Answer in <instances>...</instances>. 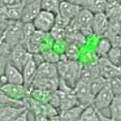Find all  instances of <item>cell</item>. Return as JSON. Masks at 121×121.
Listing matches in <instances>:
<instances>
[{
    "label": "cell",
    "mask_w": 121,
    "mask_h": 121,
    "mask_svg": "<svg viewBox=\"0 0 121 121\" xmlns=\"http://www.w3.org/2000/svg\"><path fill=\"white\" fill-rule=\"evenodd\" d=\"M0 39L3 43L11 49L14 47L23 44V33H22V22L21 21L13 22L8 29L2 34Z\"/></svg>",
    "instance_id": "1"
},
{
    "label": "cell",
    "mask_w": 121,
    "mask_h": 121,
    "mask_svg": "<svg viewBox=\"0 0 121 121\" xmlns=\"http://www.w3.org/2000/svg\"><path fill=\"white\" fill-rule=\"evenodd\" d=\"M55 19L56 16L54 14L41 10V12L33 19L32 24L36 31L49 33L55 24Z\"/></svg>",
    "instance_id": "2"
},
{
    "label": "cell",
    "mask_w": 121,
    "mask_h": 121,
    "mask_svg": "<svg viewBox=\"0 0 121 121\" xmlns=\"http://www.w3.org/2000/svg\"><path fill=\"white\" fill-rule=\"evenodd\" d=\"M31 55L32 54L30 53L22 45H18V46L14 47L13 48L10 49L9 62L12 63L14 66H16L17 68H18L22 71V67L29 60Z\"/></svg>",
    "instance_id": "3"
},
{
    "label": "cell",
    "mask_w": 121,
    "mask_h": 121,
    "mask_svg": "<svg viewBox=\"0 0 121 121\" xmlns=\"http://www.w3.org/2000/svg\"><path fill=\"white\" fill-rule=\"evenodd\" d=\"M74 92L80 106L88 107L92 105L94 96L90 91V88L87 82H82V80H78L74 86Z\"/></svg>",
    "instance_id": "4"
},
{
    "label": "cell",
    "mask_w": 121,
    "mask_h": 121,
    "mask_svg": "<svg viewBox=\"0 0 121 121\" xmlns=\"http://www.w3.org/2000/svg\"><path fill=\"white\" fill-rule=\"evenodd\" d=\"M0 89L11 99L17 101V102H23L29 96L30 89L26 87L24 84H12L7 83L0 87Z\"/></svg>",
    "instance_id": "5"
},
{
    "label": "cell",
    "mask_w": 121,
    "mask_h": 121,
    "mask_svg": "<svg viewBox=\"0 0 121 121\" xmlns=\"http://www.w3.org/2000/svg\"><path fill=\"white\" fill-rule=\"evenodd\" d=\"M114 98V95L110 89L108 83L94 96L92 106L97 109V110H102L104 108H108L110 104H112V100Z\"/></svg>",
    "instance_id": "6"
},
{
    "label": "cell",
    "mask_w": 121,
    "mask_h": 121,
    "mask_svg": "<svg viewBox=\"0 0 121 121\" xmlns=\"http://www.w3.org/2000/svg\"><path fill=\"white\" fill-rule=\"evenodd\" d=\"M98 67H99V75L108 80L112 78L120 77L118 67L110 63L107 59V57L98 58Z\"/></svg>",
    "instance_id": "7"
},
{
    "label": "cell",
    "mask_w": 121,
    "mask_h": 121,
    "mask_svg": "<svg viewBox=\"0 0 121 121\" xmlns=\"http://www.w3.org/2000/svg\"><path fill=\"white\" fill-rule=\"evenodd\" d=\"M41 0H34L28 4L23 5L21 22L22 23L32 22L33 19L37 17V15L41 12Z\"/></svg>",
    "instance_id": "8"
},
{
    "label": "cell",
    "mask_w": 121,
    "mask_h": 121,
    "mask_svg": "<svg viewBox=\"0 0 121 121\" xmlns=\"http://www.w3.org/2000/svg\"><path fill=\"white\" fill-rule=\"evenodd\" d=\"M109 22L105 15V13L93 15L92 22H91V30L92 33L98 37H104Z\"/></svg>",
    "instance_id": "9"
},
{
    "label": "cell",
    "mask_w": 121,
    "mask_h": 121,
    "mask_svg": "<svg viewBox=\"0 0 121 121\" xmlns=\"http://www.w3.org/2000/svg\"><path fill=\"white\" fill-rule=\"evenodd\" d=\"M80 10H82V8L78 7V6L71 4L67 1H61L60 2L58 16H60L62 18L66 19L67 22H71L72 21L76 19V17H78V15L80 12Z\"/></svg>",
    "instance_id": "10"
},
{
    "label": "cell",
    "mask_w": 121,
    "mask_h": 121,
    "mask_svg": "<svg viewBox=\"0 0 121 121\" xmlns=\"http://www.w3.org/2000/svg\"><path fill=\"white\" fill-rule=\"evenodd\" d=\"M4 76L7 78L8 83L12 84H24V79L22 71L16 66H14L12 63L8 61L5 71H4Z\"/></svg>",
    "instance_id": "11"
},
{
    "label": "cell",
    "mask_w": 121,
    "mask_h": 121,
    "mask_svg": "<svg viewBox=\"0 0 121 121\" xmlns=\"http://www.w3.org/2000/svg\"><path fill=\"white\" fill-rule=\"evenodd\" d=\"M26 109L25 107L3 106L0 107V121H15L17 117Z\"/></svg>",
    "instance_id": "12"
},
{
    "label": "cell",
    "mask_w": 121,
    "mask_h": 121,
    "mask_svg": "<svg viewBox=\"0 0 121 121\" xmlns=\"http://www.w3.org/2000/svg\"><path fill=\"white\" fill-rule=\"evenodd\" d=\"M37 64L34 61V59L31 55V57L29 58L28 61L24 64V66L22 69V73L23 76V79H24V85L26 87H28L30 89L33 80L35 78L36 76V71H37Z\"/></svg>",
    "instance_id": "13"
},
{
    "label": "cell",
    "mask_w": 121,
    "mask_h": 121,
    "mask_svg": "<svg viewBox=\"0 0 121 121\" xmlns=\"http://www.w3.org/2000/svg\"><path fill=\"white\" fill-rule=\"evenodd\" d=\"M59 78H35L30 88H37L53 92L56 91L59 86Z\"/></svg>",
    "instance_id": "14"
},
{
    "label": "cell",
    "mask_w": 121,
    "mask_h": 121,
    "mask_svg": "<svg viewBox=\"0 0 121 121\" xmlns=\"http://www.w3.org/2000/svg\"><path fill=\"white\" fill-rule=\"evenodd\" d=\"M59 78L55 64L43 62L37 67L35 78Z\"/></svg>",
    "instance_id": "15"
},
{
    "label": "cell",
    "mask_w": 121,
    "mask_h": 121,
    "mask_svg": "<svg viewBox=\"0 0 121 121\" xmlns=\"http://www.w3.org/2000/svg\"><path fill=\"white\" fill-rule=\"evenodd\" d=\"M84 108L85 107L78 105L72 108L61 110V112H59L60 121H78L80 114H82Z\"/></svg>",
    "instance_id": "16"
},
{
    "label": "cell",
    "mask_w": 121,
    "mask_h": 121,
    "mask_svg": "<svg viewBox=\"0 0 121 121\" xmlns=\"http://www.w3.org/2000/svg\"><path fill=\"white\" fill-rule=\"evenodd\" d=\"M105 15L107 16L109 22L121 23V5L118 2L108 4Z\"/></svg>",
    "instance_id": "17"
},
{
    "label": "cell",
    "mask_w": 121,
    "mask_h": 121,
    "mask_svg": "<svg viewBox=\"0 0 121 121\" xmlns=\"http://www.w3.org/2000/svg\"><path fill=\"white\" fill-rule=\"evenodd\" d=\"M107 7L108 3L106 2V0H86L83 6L84 9L93 15L105 13Z\"/></svg>",
    "instance_id": "18"
},
{
    "label": "cell",
    "mask_w": 121,
    "mask_h": 121,
    "mask_svg": "<svg viewBox=\"0 0 121 121\" xmlns=\"http://www.w3.org/2000/svg\"><path fill=\"white\" fill-rule=\"evenodd\" d=\"M110 48H112V44H110L109 40L105 37H100L94 48V52L98 58L107 57Z\"/></svg>",
    "instance_id": "19"
},
{
    "label": "cell",
    "mask_w": 121,
    "mask_h": 121,
    "mask_svg": "<svg viewBox=\"0 0 121 121\" xmlns=\"http://www.w3.org/2000/svg\"><path fill=\"white\" fill-rule=\"evenodd\" d=\"M52 94V92L50 91L37 89V88H30V91H29V97L41 104H48Z\"/></svg>",
    "instance_id": "20"
},
{
    "label": "cell",
    "mask_w": 121,
    "mask_h": 121,
    "mask_svg": "<svg viewBox=\"0 0 121 121\" xmlns=\"http://www.w3.org/2000/svg\"><path fill=\"white\" fill-rule=\"evenodd\" d=\"M108 108L110 112V117L116 121H121V95L114 96Z\"/></svg>",
    "instance_id": "21"
},
{
    "label": "cell",
    "mask_w": 121,
    "mask_h": 121,
    "mask_svg": "<svg viewBox=\"0 0 121 121\" xmlns=\"http://www.w3.org/2000/svg\"><path fill=\"white\" fill-rule=\"evenodd\" d=\"M78 121H99L98 110L92 105L85 107L80 114Z\"/></svg>",
    "instance_id": "22"
},
{
    "label": "cell",
    "mask_w": 121,
    "mask_h": 121,
    "mask_svg": "<svg viewBox=\"0 0 121 121\" xmlns=\"http://www.w3.org/2000/svg\"><path fill=\"white\" fill-rule=\"evenodd\" d=\"M108 83V79L104 78L103 77L98 76L96 78H94L91 82L88 83L89 88H90V91H91L92 95L95 96L100 90H102Z\"/></svg>",
    "instance_id": "23"
},
{
    "label": "cell",
    "mask_w": 121,
    "mask_h": 121,
    "mask_svg": "<svg viewBox=\"0 0 121 121\" xmlns=\"http://www.w3.org/2000/svg\"><path fill=\"white\" fill-rule=\"evenodd\" d=\"M60 2V0H41V9L57 16L59 14Z\"/></svg>",
    "instance_id": "24"
},
{
    "label": "cell",
    "mask_w": 121,
    "mask_h": 121,
    "mask_svg": "<svg viewBox=\"0 0 121 121\" xmlns=\"http://www.w3.org/2000/svg\"><path fill=\"white\" fill-rule=\"evenodd\" d=\"M69 61H77L80 56V48L75 44H68L66 50L63 54Z\"/></svg>",
    "instance_id": "25"
},
{
    "label": "cell",
    "mask_w": 121,
    "mask_h": 121,
    "mask_svg": "<svg viewBox=\"0 0 121 121\" xmlns=\"http://www.w3.org/2000/svg\"><path fill=\"white\" fill-rule=\"evenodd\" d=\"M40 53H41V56L44 60V62L50 63V64H55V65L59 62L60 57H61V55H59L52 48L46 49V50H44V52H40Z\"/></svg>",
    "instance_id": "26"
},
{
    "label": "cell",
    "mask_w": 121,
    "mask_h": 121,
    "mask_svg": "<svg viewBox=\"0 0 121 121\" xmlns=\"http://www.w3.org/2000/svg\"><path fill=\"white\" fill-rule=\"evenodd\" d=\"M107 59L112 64L118 67L121 64V48H112L107 55Z\"/></svg>",
    "instance_id": "27"
},
{
    "label": "cell",
    "mask_w": 121,
    "mask_h": 121,
    "mask_svg": "<svg viewBox=\"0 0 121 121\" xmlns=\"http://www.w3.org/2000/svg\"><path fill=\"white\" fill-rule=\"evenodd\" d=\"M18 106V107H25L23 102H17L13 99H11L9 96H7L1 89H0V107L3 106Z\"/></svg>",
    "instance_id": "28"
},
{
    "label": "cell",
    "mask_w": 121,
    "mask_h": 121,
    "mask_svg": "<svg viewBox=\"0 0 121 121\" xmlns=\"http://www.w3.org/2000/svg\"><path fill=\"white\" fill-rule=\"evenodd\" d=\"M108 83L114 96L121 95V78H120V77H116V78H112L108 79Z\"/></svg>",
    "instance_id": "29"
},
{
    "label": "cell",
    "mask_w": 121,
    "mask_h": 121,
    "mask_svg": "<svg viewBox=\"0 0 121 121\" xmlns=\"http://www.w3.org/2000/svg\"><path fill=\"white\" fill-rule=\"evenodd\" d=\"M2 2L5 7H12V6H17L22 4V0H2Z\"/></svg>",
    "instance_id": "30"
},
{
    "label": "cell",
    "mask_w": 121,
    "mask_h": 121,
    "mask_svg": "<svg viewBox=\"0 0 121 121\" xmlns=\"http://www.w3.org/2000/svg\"><path fill=\"white\" fill-rule=\"evenodd\" d=\"M29 110L26 108L23 112H22L21 114H19L17 117V119L15 120V121H29L28 120V114H29Z\"/></svg>",
    "instance_id": "31"
},
{
    "label": "cell",
    "mask_w": 121,
    "mask_h": 121,
    "mask_svg": "<svg viewBox=\"0 0 121 121\" xmlns=\"http://www.w3.org/2000/svg\"><path fill=\"white\" fill-rule=\"evenodd\" d=\"M64 1H67V2H69V3L74 4V5H76V6H78V7H80V8H83L86 0H64Z\"/></svg>",
    "instance_id": "32"
},
{
    "label": "cell",
    "mask_w": 121,
    "mask_h": 121,
    "mask_svg": "<svg viewBox=\"0 0 121 121\" xmlns=\"http://www.w3.org/2000/svg\"><path fill=\"white\" fill-rule=\"evenodd\" d=\"M98 114H99V121H116L114 119H112V117H107L106 115H104L102 112L98 110Z\"/></svg>",
    "instance_id": "33"
},
{
    "label": "cell",
    "mask_w": 121,
    "mask_h": 121,
    "mask_svg": "<svg viewBox=\"0 0 121 121\" xmlns=\"http://www.w3.org/2000/svg\"><path fill=\"white\" fill-rule=\"evenodd\" d=\"M35 121H49V119L44 115H36L35 116Z\"/></svg>",
    "instance_id": "34"
},
{
    "label": "cell",
    "mask_w": 121,
    "mask_h": 121,
    "mask_svg": "<svg viewBox=\"0 0 121 121\" xmlns=\"http://www.w3.org/2000/svg\"><path fill=\"white\" fill-rule=\"evenodd\" d=\"M106 2H107L108 4H112V3L117 2V0H106Z\"/></svg>",
    "instance_id": "35"
},
{
    "label": "cell",
    "mask_w": 121,
    "mask_h": 121,
    "mask_svg": "<svg viewBox=\"0 0 121 121\" xmlns=\"http://www.w3.org/2000/svg\"><path fill=\"white\" fill-rule=\"evenodd\" d=\"M5 6L3 5V2H2V0H0V10H1L2 8H4Z\"/></svg>",
    "instance_id": "36"
},
{
    "label": "cell",
    "mask_w": 121,
    "mask_h": 121,
    "mask_svg": "<svg viewBox=\"0 0 121 121\" xmlns=\"http://www.w3.org/2000/svg\"><path fill=\"white\" fill-rule=\"evenodd\" d=\"M119 36L121 37V23H120V26H119Z\"/></svg>",
    "instance_id": "37"
},
{
    "label": "cell",
    "mask_w": 121,
    "mask_h": 121,
    "mask_svg": "<svg viewBox=\"0 0 121 121\" xmlns=\"http://www.w3.org/2000/svg\"><path fill=\"white\" fill-rule=\"evenodd\" d=\"M117 2H118L120 5H121V0H117Z\"/></svg>",
    "instance_id": "38"
},
{
    "label": "cell",
    "mask_w": 121,
    "mask_h": 121,
    "mask_svg": "<svg viewBox=\"0 0 121 121\" xmlns=\"http://www.w3.org/2000/svg\"><path fill=\"white\" fill-rule=\"evenodd\" d=\"M60 1H64V0H60Z\"/></svg>",
    "instance_id": "39"
},
{
    "label": "cell",
    "mask_w": 121,
    "mask_h": 121,
    "mask_svg": "<svg viewBox=\"0 0 121 121\" xmlns=\"http://www.w3.org/2000/svg\"><path fill=\"white\" fill-rule=\"evenodd\" d=\"M120 78H121V76H120Z\"/></svg>",
    "instance_id": "40"
}]
</instances>
